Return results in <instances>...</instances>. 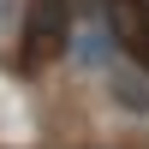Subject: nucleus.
Masks as SVG:
<instances>
[{
	"label": "nucleus",
	"instance_id": "2",
	"mask_svg": "<svg viewBox=\"0 0 149 149\" xmlns=\"http://www.w3.org/2000/svg\"><path fill=\"white\" fill-rule=\"evenodd\" d=\"M119 48L149 66V0H119Z\"/></svg>",
	"mask_w": 149,
	"mask_h": 149
},
{
	"label": "nucleus",
	"instance_id": "1",
	"mask_svg": "<svg viewBox=\"0 0 149 149\" xmlns=\"http://www.w3.org/2000/svg\"><path fill=\"white\" fill-rule=\"evenodd\" d=\"M66 36H72V0H30V12H24V72L60 60Z\"/></svg>",
	"mask_w": 149,
	"mask_h": 149
}]
</instances>
